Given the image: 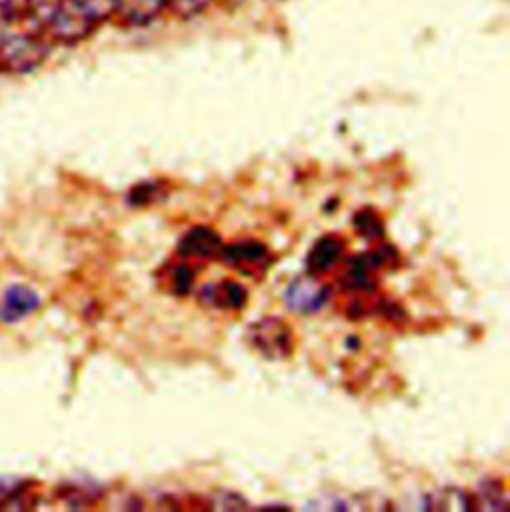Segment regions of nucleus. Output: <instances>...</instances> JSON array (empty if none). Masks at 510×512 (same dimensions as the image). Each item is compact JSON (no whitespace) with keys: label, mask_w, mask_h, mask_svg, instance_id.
<instances>
[{"label":"nucleus","mask_w":510,"mask_h":512,"mask_svg":"<svg viewBox=\"0 0 510 512\" xmlns=\"http://www.w3.org/2000/svg\"><path fill=\"white\" fill-rule=\"evenodd\" d=\"M166 10V0H116V10L126 24L144 26Z\"/></svg>","instance_id":"obj_7"},{"label":"nucleus","mask_w":510,"mask_h":512,"mask_svg":"<svg viewBox=\"0 0 510 512\" xmlns=\"http://www.w3.org/2000/svg\"><path fill=\"white\" fill-rule=\"evenodd\" d=\"M269 252L265 246L257 242H242V244H232V246H222L220 250V259L226 261L228 265L240 267L246 273L252 269H265L269 263Z\"/></svg>","instance_id":"obj_6"},{"label":"nucleus","mask_w":510,"mask_h":512,"mask_svg":"<svg viewBox=\"0 0 510 512\" xmlns=\"http://www.w3.org/2000/svg\"><path fill=\"white\" fill-rule=\"evenodd\" d=\"M355 228L357 232L363 236V238H379L383 234V224L381 220L373 214V212H361L357 218H355Z\"/></svg>","instance_id":"obj_15"},{"label":"nucleus","mask_w":510,"mask_h":512,"mask_svg":"<svg viewBox=\"0 0 510 512\" xmlns=\"http://www.w3.org/2000/svg\"><path fill=\"white\" fill-rule=\"evenodd\" d=\"M40 305V297L26 285H12L6 289L0 303V319L8 323H16L36 311Z\"/></svg>","instance_id":"obj_5"},{"label":"nucleus","mask_w":510,"mask_h":512,"mask_svg":"<svg viewBox=\"0 0 510 512\" xmlns=\"http://www.w3.org/2000/svg\"><path fill=\"white\" fill-rule=\"evenodd\" d=\"M48 44L40 34L16 32L0 38V70L8 74H28L44 64Z\"/></svg>","instance_id":"obj_1"},{"label":"nucleus","mask_w":510,"mask_h":512,"mask_svg":"<svg viewBox=\"0 0 510 512\" xmlns=\"http://www.w3.org/2000/svg\"><path fill=\"white\" fill-rule=\"evenodd\" d=\"M252 339H254L255 347L259 349V353H263V355H267L271 359L285 357L293 349L291 329L283 321H279L275 317L263 319V321H259L257 325H254Z\"/></svg>","instance_id":"obj_3"},{"label":"nucleus","mask_w":510,"mask_h":512,"mask_svg":"<svg viewBox=\"0 0 510 512\" xmlns=\"http://www.w3.org/2000/svg\"><path fill=\"white\" fill-rule=\"evenodd\" d=\"M20 18V10L16 4H10L8 0H0V38L6 34L10 24Z\"/></svg>","instance_id":"obj_17"},{"label":"nucleus","mask_w":510,"mask_h":512,"mask_svg":"<svg viewBox=\"0 0 510 512\" xmlns=\"http://www.w3.org/2000/svg\"><path fill=\"white\" fill-rule=\"evenodd\" d=\"M62 2L64 0H20L18 10H20V16H26L36 26L46 28Z\"/></svg>","instance_id":"obj_11"},{"label":"nucleus","mask_w":510,"mask_h":512,"mask_svg":"<svg viewBox=\"0 0 510 512\" xmlns=\"http://www.w3.org/2000/svg\"><path fill=\"white\" fill-rule=\"evenodd\" d=\"M212 0H166V8L182 18H192L202 14Z\"/></svg>","instance_id":"obj_14"},{"label":"nucleus","mask_w":510,"mask_h":512,"mask_svg":"<svg viewBox=\"0 0 510 512\" xmlns=\"http://www.w3.org/2000/svg\"><path fill=\"white\" fill-rule=\"evenodd\" d=\"M96 26L98 22H94L78 4L64 0L44 30L54 42L72 46L86 40Z\"/></svg>","instance_id":"obj_2"},{"label":"nucleus","mask_w":510,"mask_h":512,"mask_svg":"<svg viewBox=\"0 0 510 512\" xmlns=\"http://www.w3.org/2000/svg\"><path fill=\"white\" fill-rule=\"evenodd\" d=\"M427 509L433 511H467L473 509V503L465 497V493L455 491V489H445L441 493H433L429 495V503Z\"/></svg>","instance_id":"obj_12"},{"label":"nucleus","mask_w":510,"mask_h":512,"mask_svg":"<svg viewBox=\"0 0 510 512\" xmlns=\"http://www.w3.org/2000/svg\"><path fill=\"white\" fill-rule=\"evenodd\" d=\"M192 281H194V275H192V271H190L186 265H180V267L174 269V273H172V285H174V291H176V293H180V295L188 293Z\"/></svg>","instance_id":"obj_16"},{"label":"nucleus","mask_w":510,"mask_h":512,"mask_svg":"<svg viewBox=\"0 0 510 512\" xmlns=\"http://www.w3.org/2000/svg\"><path fill=\"white\" fill-rule=\"evenodd\" d=\"M343 252H345V242L339 236L321 238L307 256L309 273L315 275L331 269L339 261V257L343 256Z\"/></svg>","instance_id":"obj_9"},{"label":"nucleus","mask_w":510,"mask_h":512,"mask_svg":"<svg viewBox=\"0 0 510 512\" xmlns=\"http://www.w3.org/2000/svg\"><path fill=\"white\" fill-rule=\"evenodd\" d=\"M202 299L220 309H242L248 301V291L234 281H224L220 285H206Z\"/></svg>","instance_id":"obj_10"},{"label":"nucleus","mask_w":510,"mask_h":512,"mask_svg":"<svg viewBox=\"0 0 510 512\" xmlns=\"http://www.w3.org/2000/svg\"><path fill=\"white\" fill-rule=\"evenodd\" d=\"M222 242L216 232L208 228H196L192 230L180 244V256L196 257V259H206V257L220 256Z\"/></svg>","instance_id":"obj_8"},{"label":"nucleus","mask_w":510,"mask_h":512,"mask_svg":"<svg viewBox=\"0 0 510 512\" xmlns=\"http://www.w3.org/2000/svg\"><path fill=\"white\" fill-rule=\"evenodd\" d=\"M72 2L78 4L98 24L108 20L116 10V0H72Z\"/></svg>","instance_id":"obj_13"},{"label":"nucleus","mask_w":510,"mask_h":512,"mask_svg":"<svg viewBox=\"0 0 510 512\" xmlns=\"http://www.w3.org/2000/svg\"><path fill=\"white\" fill-rule=\"evenodd\" d=\"M329 289L311 277H299L293 283H289L285 291V301L291 309L299 313H311L317 311L327 301Z\"/></svg>","instance_id":"obj_4"}]
</instances>
